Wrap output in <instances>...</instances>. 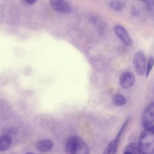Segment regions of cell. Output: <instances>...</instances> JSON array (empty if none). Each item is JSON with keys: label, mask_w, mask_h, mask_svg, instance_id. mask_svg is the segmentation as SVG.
<instances>
[{"label": "cell", "mask_w": 154, "mask_h": 154, "mask_svg": "<svg viewBox=\"0 0 154 154\" xmlns=\"http://www.w3.org/2000/svg\"><path fill=\"white\" fill-rule=\"evenodd\" d=\"M112 102L117 106H123L126 104V99L122 94H115L112 97Z\"/></svg>", "instance_id": "obj_10"}, {"label": "cell", "mask_w": 154, "mask_h": 154, "mask_svg": "<svg viewBox=\"0 0 154 154\" xmlns=\"http://www.w3.org/2000/svg\"><path fill=\"white\" fill-rule=\"evenodd\" d=\"M123 154H133V153H132V152H131L128 151V150H125Z\"/></svg>", "instance_id": "obj_15"}, {"label": "cell", "mask_w": 154, "mask_h": 154, "mask_svg": "<svg viewBox=\"0 0 154 154\" xmlns=\"http://www.w3.org/2000/svg\"><path fill=\"white\" fill-rule=\"evenodd\" d=\"M142 123L145 129H154V102L148 105L144 110Z\"/></svg>", "instance_id": "obj_3"}, {"label": "cell", "mask_w": 154, "mask_h": 154, "mask_svg": "<svg viewBox=\"0 0 154 154\" xmlns=\"http://www.w3.org/2000/svg\"><path fill=\"white\" fill-rule=\"evenodd\" d=\"M25 1L29 4H33L37 1V0H25Z\"/></svg>", "instance_id": "obj_14"}, {"label": "cell", "mask_w": 154, "mask_h": 154, "mask_svg": "<svg viewBox=\"0 0 154 154\" xmlns=\"http://www.w3.org/2000/svg\"><path fill=\"white\" fill-rule=\"evenodd\" d=\"M143 1H144V0H143Z\"/></svg>", "instance_id": "obj_17"}, {"label": "cell", "mask_w": 154, "mask_h": 154, "mask_svg": "<svg viewBox=\"0 0 154 154\" xmlns=\"http://www.w3.org/2000/svg\"><path fill=\"white\" fill-rule=\"evenodd\" d=\"M54 144L49 139H41L35 143L36 149L40 152H46L50 151L53 148Z\"/></svg>", "instance_id": "obj_8"}, {"label": "cell", "mask_w": 154, "mask_h": 154, "mask_svg": "<svg viewBox=\"0 0 154 154\" xmlns=\"http://www.w3.org/2000/svg\"><path fill=\"white\" fill-rule=\"evenodd\" d=\"M52 7L58 12L69 14L72 11L71 6L65 0H50Z\"/></svg>", "instance_id": "obj_5"}, {"label": "cell", "mask_w": 154, "mask_h": 154, "mask_svg": "<svg viewBox=\"0 0 154 154\" xmlns=\"http://www.w3.org/2000/svg\"><path fill=\"white\" fill-rule=\"evenodd\" d=\"M146 58L144 54L138 51L136 52L134 57V66L136 73L140 76H143L146 72Z\"/></svg>", "instance_id": "obj_4"}, {"label": "cell", "mask_w": 154, "mask_h": 154, "mask_svg": "<svg viewBox=\"0 0 154 154\" xmlns=\"http://www.w3.org/2000/svg\"><path fill=\"white\" fill-rule=\"evenodd\" d=\"M110 7L117 11H122L125 7V4L120 0H112L109 4Z\"/></svg>", "instance_id": "obj_11"}, {"label": "cell", "mask_w": 154, "mask_h": 154, "mask_svg": "<svg viewBox=\"0 0 154 154\" xmlns=\"http://www.w3.org/2000/svg\"><path fill=\"white\" fill-rule=\"evenodd\" d=\"M135 81V78L134 74L130 72H123L119 78V84L125 89L131 88L134 85Z\"/></svg>", "instance_id": "obj_7"}, {"label": "cell", "mask_w": 154, "mask_h": 154, "mask_svg": "<svg viewBox=\"0 0 154 154\" xmlns=\"http://www.w3.org/2000/svg\"><path fill=\"white\" fill-rule=\"evenodd\" d=\"M25 154H35L34 153H32V152H28V153H26Z\"/></svg>", "instance_id": "obj_16"}, {"label": "cell", "mask_w": 154, "mask_h": 154, "mask_svg": "<svg viewBox=\"0 0 154 154\" xmlns=\"http://www.w3.org/2000/svg\"><path fill=\"white\" fill-rule=\"evenodd\" d=\"M154 66V58L153 57H150V59L149 60L147 65V68L146 70V77H148L153 67Z\"/></svg>", "instance_id": "obj_13"}, {"label": "cell", "mask_w": 154, "mask_h": 154, "mask_svg": "<svg viewBox=\"0 0 154 154\" xmlns=\"http://www.w3.org/2000/svg\"><path fill=\"white\" fill-rule=\"evenodd\" d=\"M114 31L118 37L127 46H131L133 41L127 30L121 25H117L114 27Z\"/></svg>", "instance_id": "obj_6"}, {"label": "cell", "mask_w": 154, "mask_h": 154, "mask_svg": "<svg viewBox=\"0 0 154 154\" xmlns=\"http://www.w3.org/2000/svg\"><path fill=\"white\" fill-rule=\"evenodd\" d=\"M11 143V138L7 134L2 135L0 137V152L7 150Z\"/></svg>", "instance_id": "obj_9"}, {"label": "cell", "mask_w": 154, "mask_h": 154, "mask_svg": "<svg viewBox=\"0 0 154 154\" xmlns=\"http://www.w3.org/2000/svg\"><path fill=\"white\" fill-rule=\"evenodd\" d=\"M117 147L115 144L114 140H112L105 147L102 154H115Z\"/></svg>", "instance_id": "obj_12"}, {"label": "cell", "mask_w": 154, "mask_h": 154, "mask_svg": "<svg viewBox=\"0 0 154 154\" xmlns=\"http://www.w3.org/2000/svg\"><path fill=\"white\" fill-rule=\"evenodd\" d=\"M138 147L141 154H154V129H145L140 135Z\"/></svg>", "instance_id": "obj_1"}, {"label": "cell", "mask_w": 154, "mask_h": 154, "mask_svg": "<svg viewBox=\"0 0 154 154\" xmlns=\"http://www.w3.org/2000/svg\"><path fill=\"white\" fill-rule=\"evenodd\" d=\"M66 154H90L87 144L79 137L75 136L68 140L66 145Z\"/></svg>", "instance_id": "obj_2"}]
</instances>
